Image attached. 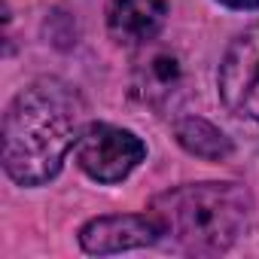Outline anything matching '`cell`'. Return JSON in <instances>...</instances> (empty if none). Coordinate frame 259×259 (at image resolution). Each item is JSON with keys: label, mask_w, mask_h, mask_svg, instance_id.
<instances>
[{"label": "cell", "mask_w": 259, "mask_h": 259, "mask_svg": "<svg viewBox=\"0 0 259 259\" xmlns=\"http://www.w3.org/2000/svg\"><path fill=\"white\" fill-rule=\"evenodd\" d=\"M159 226L153 217H135V213H119V217H98L82 226L79 244L89 253H122V250H138L150 247L159 238Z\"/></svg>", "instance_id": "obj_6"}, {"label": "cell", "mask_w": 259, "mask_h": 259, "mask_svg": "<svg viewBox=\"0 0 259 259\" xmlns=\"http://www.w3.org/2000/svg\"><path fill=\"white\" fill-rule=\"evenodd\" d=\"M220 4H226L232 10H259V0H220Z\"/></svg>", "instance_id": "obj_9"}, {"label": "cell", "mask_w": 259, "mask_h": 259, "mask_svg": "<svg viewBox=\"0 0 259 259\" xmlns=\"http://www.w3.org/2000/svg\"><path fill=\"white\" fill-rule=\"evenodd\" d=\"M168 7L165 0H110L107 28L110 37L122 46H144L159 37L165 28Z\"/></svg>", "instance_id": "obj_7"}, {"label": "cell", "mask_w": 259, "mask_h": 259, "mask_svg": "<svg viewBox=\"0 0 259 259\" xmlns=\"http://www.w3.org/2000/svg\"><path fill=\"white\" fill-rule=\"evenodd\" d=\"M147 156V147L132 132L107 122H92L76 141L79 168L98 183H119L132 174Z\"/></svg>", "instance_id": "obj_3"}, {"label": "cell", "mask_w": 259, "mask_h": 259, "mask_svg": "<svg viewBox=\"0 0 259 259\" xmlns=\"http://www.w3.org/2000/svg\"><path fill=\"white\" fill-rule=\"evenodd\" d=\"M85 122L82 98L61 79H37L4 113V168L22 186H40L61 171Z\"/></svg>", "instance_id": "obj_1"}, {"label": "cell", "mask_w": 259, "mask_h": 259, "mask_svg": "<svg viewBox=\"0 0 259 259\" xmlns=\"http://www.w3.org/2000/svg\"><path fill=\"white\" fill-rule=\"evenodd\" d=\"M174 135H177V144L198 156V159H207V162H223L232 156V141L220 132L217 125H210L207 119H198V116H186L174 125Z\"/></svg>", "instance_id": "obj_8"}, {"label": "cell", "mask_w": 259, "mask_h": 259, "mask_svg": "<svg viewBox=\"0 0 259 259\" xmlns=\"http://www.w3.org/2000/svg\"><path fill=\"white\" fill-rule=\"evenodd\" d=\"M220 98L235 116L259 122V25L229 46L220 64Z\"/></svg>", "instance_id": "obj_4"}, {"label": "cell", "mask_w": 259, "mask_h": 259, "mask_svg": "<svg viewBox=\"0 0 259 259\" xmlns=\"http://www.w3.org/2000/svg\"><path fill=\"white\" fill-rule=\"evenodd\" d=\"M250 207V192L238 183H186L156 195L150 217L180 250L217 256L244 235Z\"/></svg>", "instance_id": "obj_2"}, {"label": "cell", "mask_w": 259, "mask_h": 259, "mask_svg": "<svg viewBox=\"0 0 259 259\" xmlns=\"http://www.w3.org/2000/svg\"><path fill=\"white\" fill-rule=\"evenodd\" d=\"M186 82V70L177 52L171 49H150L144 58H138L132 73V92L138 101H144L153 110H168Z\"/></svg>", "instance_id": "obj_5"}]
</instances>
